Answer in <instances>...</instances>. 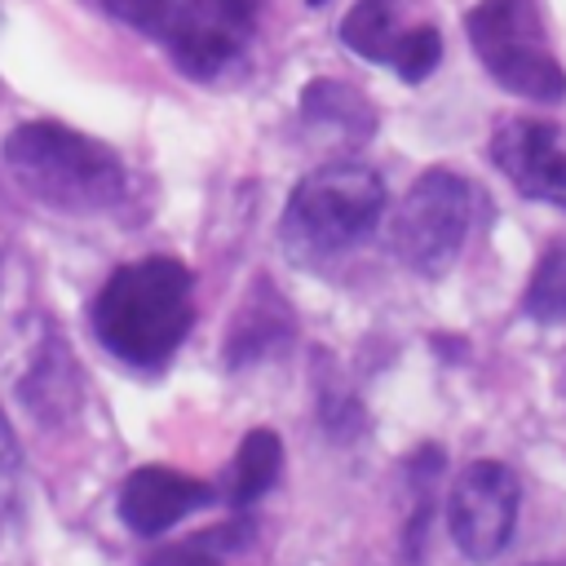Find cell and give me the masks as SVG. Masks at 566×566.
Wrapping results in <instances>:
<instances>
[{"label": "cell", "mask_w": 566, "mask_h": 566, "mask_svg": "<svg viewBox=\"0 0 566 566\" xmlns=\"http://www.w3.org/2000/svg\"><path fill=\"white\" fill-rule=\"evenodd\" d=\"M310 4H327V0H310Z\"/></svg>", "instance_id": "17"}, {"label": "cell", "mask_w": 566, "mask_h": 566, "mask_svg": "<svg viewBox=\"0 0 566 566\" xmlns=\"http://www.w3.org/2000/svg\"><path fill=\"white\" fill-rule=\"evenodd\" d=\"M256 13L261 0H181L164 27L168 57L190 80H217L221 71L243 62Z\"/></svg>", "instance_id": "6"}, {"label": "cell", "mask_w": 566, "mask_h": 566, "mask_svg": "<svg viewBox=\"0 0 566 566\" xmlns=\"http://www.w3.org/2000/svg\"><path fill=\"white\" fill-rule=\"evenodd\" d=\"M239 531H243V526H217V531H208V535H199V539H186V544H177V548L155 553L146 566H217L221 553L243 539Z\"/></svg>", "instance_id": "14"}, {"label": "cell", "mask_w": 566, "mask_h": 566, "mask_svg": "<svg viewBox=\"0 0 566 566\" xmlns=\"http://www.w3.org/2000/svg\"><path fill=\"white\" fill-rule=\"evenodd\" d=\"M93 336L137 371H159L195 327V279L177 256L119 265L93 296Z\"/></svg>", "instance_id": "1"}, {"label": "cell", "mask_w": 566, "mask_h": 566, "mask_svg": "<svg viewBox=\"0 0 566 566\" xmlns=\"http://www.w3.org/2000/svg\"><path fill=\"white\" fill-rule=\"evenodd\" d=\"M119 22L137 27V31H164L168 18L177 13V0H102Z\"/></svg>", "instance_id": "16"}, {"label": "cell", "mask_w": 566, "mask_h": 566, "mask_svg": "<svg viewBox=\"0 0 566 566\" xmlns=\"http://www.w3.org/2000/svg\"><path fill=\"white\" fill-rule=\"evenodd\" d=\"M301 119L314 133H332V137H340L349 146H363L376 133L371 102L358 88L340 84V80H314V84H305V93H301Z\"/></svg>", "instance_id": "11"}, {"label": "cell", "mask_w": 566, "mask_h": 566, "mask_svg": "<svg viewBox=\"0 0 566 566\" xmlns=\"http://www.w3.org/2000/svg\"><path fill=\"white\" fill-rule=\"evenodd\" d=\"M517 478L500 460H473L447 500V531L469 562H495L517 531Z\"/></svg>", "instance_id": "7"}, {"label": "cell", "mask_w": 566, "mask_h": 566, "mask_svg": "<svg viewBox=\"0 0 566 566\" xmlns=\"http://www.w3.org/2000/svg\"><path fill=\"white\" fill-rule=\"evenodd\" d=\"M4 168L18 181L22 195L35 203L66 212V217H88L106 212L124 199V164L119 155L66 124L53 119H31L18 124L4 137Z\"/></svg>", "instance_id": "2"}, {"label": "cell", "mask_w": 566, "mask_h": 566, "mask_svg": "<svg viewBox=\"0 0 566 566\" xmlns=\"http://www.w3.org/2000/svg\"><path fill=\"white\" fill-rule=\"evenodd\" d=\"M340 44L367 62L394 66L407 84L429 80L442 57V35L433 22H416L407 0H358L340 18Z\"/></svg>", "instance_id": "8"}, {"label": "cell", "mask_w": 566, "mask_h": 566, "mask_svg": "<svg viewBox=\"0 0 566 566\" xmlns=\"http://www.w3.org/2000/svg\"><path fill=\"white\" fill-rule=\"evenodd\" d=\"M469 44L486 75L526 102H562L566 71L544 40V18L535 0H478L464 18Z\"/></svg>", "instance_id": "4"}, {"label": "cell", "mask_w": 566, "mask_h": 566, "mask_svg": "<svg viewBox=\"0 0 566 566\" xmlns=\"http://www.w3.org/2000/svg\"><path fill=\"white\" fill-rule=\"evenodd\" d=\"M469 226H473L469 181L451 168H429L402 195L394 226H389V243H394V256L411 274L438 279L455 265V256L469 239Z\"/></svg>", "instance_id": "5"}, {"label": "cell", "mask_w": 566, "mask_h": 566, "mask_svg": "<svg viewBox=\"0 0 566 566\" xmlns=\"http://www.w3.org/2000/svg\"><path fill=\"white\" fill-rule=\"evenodd\" d=\"M495 168L513 181L522 199L566 212V142L544 119H509L491 137Z\"/></svg>", "instance_id": "9"}, {"label": "cell", "mask_w": 566, "mask_h": 566, "mask_svg": "<svg viewBox=\"0 0 566 566\" xmlns=\"http://www.w3.org/2000/svg\"><path fill=\"white\" fill-rule=\"evenodd\" d=\"M385 212V181L363 164H323L305 172L283 208L279 239L296 265H318L363 243Z\"/></svg>", "instance_id": "3"}, {"label": "cell", "mask_w": 566, "mask_h": 566, "mask_svg": "<svg viewBox=\"0 0 566 566\" xmlns=\"http://www.w3.org/2000/svg\"><path fill=\"white\" fill-rule=\"evenodd\" d=\"M553 566H566V562H553Z\"/></svg>", "instance_id": "18"}, {"label": "cell", "mask_w": 566, "mask_h": 566, "mask_svg": "<svg viewBox=\"0 0 566 566\" xmlns=\"http://www.w3.org/2000/svg\"><path fill=\"white\" fill-rule=\"evenodd\" d=\"M279 469H283V442L274 429H252L243 433L239 451H234V473H230V500L243 509V504H256L274 482H279Z\"/></svg>", "instance_id": "12"}, {"label": "cell", "mask_w": 566, "mask_h": 566, "mask_svg": "<svg viewBox=\"0 0 566 566\" xmlns=\"http://www.w3.org/2000/svg\"><path fill=\"white\" fill-rule=\"evenodd\" d=\"M18 491H22V451H18L9 420L0 416V535L9 531V522L18 513Z\"/></svg>", "instance_id": "15"}, {"label": "cell", "mask_w": 566, "mask_h": 566, "mask_svg": "<svg viewBox=\"0 0 566 566\" xmlns=\"http://www.w3.org/2000/svg\"><path fill=\"white\" fill-rule=\"evenodd\" d=\"M522 310L535 323H566V243H553L539 256V265L526 283Z\"/></svg>", "instance_id": "13"}, {"label": "cell", "mask_w": 566, "mask_h": 566, "mask_svg": "<svg viewBox=\"0 0 566 566\" xmlns=\"http://www.w3.org/2000/svg\"><path fill=\"white\" fill-rule=\"evenodd\" d=\"M217 495L208 482L164 469V464H142L124 478L119 486V522L133 535H164L168 526L186 522L190 513L208 509Z\"/></svg>", "instance_id": "10"}]
</instances>
